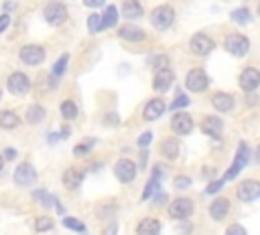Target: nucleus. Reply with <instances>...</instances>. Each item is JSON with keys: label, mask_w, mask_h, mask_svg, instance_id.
<instances>
[{"label": "nucleus", "mask_w": 260, "mask_h": 235, "mask_svg": "<svg viewBox=\"0 0 260 235\" xmlns=\"http://www.w3.org/2000/svg\"><path fill=\"white\" fill-rule=\"evenodd\" d=\"M87 28H89L91 34L104 30V16H102V14H89V18H87Z\"/></svg>", "instance_id": "nucleus-29"}, {"label": "nucleus", "mask_w": 260, "mask_h": 235, "mask_svg": "<svg viewBox=\"0 0 260 235\" xmlns=\"http://www.w3.org/2000/svg\"><path fill=\"white\" fill-rule=\"evenodd\" d=\"M191 103V99L185 95V93H179L177 97H175V101L171 103V109H181V107H187Z\"/></svg>", "instance_id": "nucleus-36"}, {"label": "nucleus", "mask_w": 260, "mask_h": 235, "mask_svg": "<svg viewBox=\"0 0 260 235\" xmlns=\"http://www.w3.org/2000/svg\"><path fill=\"white\" fill-rule=\"evenodd\" d=\"M238 199L244 201V203H250V201H256L260 199V180H254V178H248L244 182L238 184Z\"/></svg>", "instance_id": "nucleus-7"}, {"label": "nucleus", "mask_w": 260, "mask_h": 235, "mask_svg": "<svg viewBox=\"0 0 260 235\" xmlns=\"http://www.w3.org/2000/svg\"><path fill=\"white\" fill-rule=\"evenodd\" d=\"M59 136H61V138H69V128H61Z\"/></svg>", "instance_id": "nucleus-49"}, {"label": "nucleus", "mask_w": 260, "mask_h": 235, "mask_svg": "<svg viewBox=\"0 0 260 235\" xmlns=\"http://www.w3.org/2000/svg\"><path fill=\"white\" fill-rule=\"evenodd\" d=\"M67 63H69V55L65 53V55H61L59 59H57V63L53 65V77H61L63 73H65V69H67Z\"/></svg>", "instance_id": "nucleus-33"}, {"label": "nucleus", "mask_w": 260, "mask_h": 235, "mask_svg": "<svg viewBox=\"0 0 260 235\" xmlns=\"http://www.w3.org/2000/svg\"><path fill=\"white\" fill-rule=\"evenodd\" d=\"M189 186H191V178H189V176H177V178H175V188L185 190V188H189Z\"/></svg>", "instance_id": "nucleus-39"}, {"label": "nucleus", "mask_w": 260, "mask_h": 235, "mask_svg": "<svg viewBox=\"0 0 260 235\" xmlns=\"http://www.w3.org/2000/svg\"><path fill=\"white\" fill-rule=\"evenodd\" d=\"M189 47H191V51H193L195 55H201V57H203V55H209V53L215 49V43H213V38H209L207 34L197 32V34H193Z\"/></svg>", "instance_id": "nucleus-11"}, {"label": "nucleus", "mask_w": 260, "mask_h": 235, "mask_svg": "<svg viewBox=\"0 0 260 235\" xmlns=\"http://www.w3.org/2000/svg\"><path fill=\"white\" fill-rule=\"evenodd\" d=\"M258 14H260V6H258Z\"/></svg>", "instance_id": "nucleus-53"}, {"label": "nucleus", "mask_w": 260, "mask_h": 235, "mask_svg": "<svg viewBox=\"0 0 260 235\" xmlns=\"http://www.w3.org/2000/svg\"><path fill=\"white\" fill-rule=\"evenodd\" d=\"M114 174H116V178L120 180V182H132L134 180V176H136V164L130 160V158H120L118 162H116V166H114Z\"/></svg>", "instance_id": "nucleus-8"}, {"label": "nucleus", "mask_w": 260, "mask_h": 235, "mask_svg": "<svg viewBox=\"0 0 260 235\" xmlns=\"http://www.w3.org/2000/svg\"><path fill=\"white\" fill-rule=\"evenodd\" d=\"M35 180H37V172H35L32 164L22 162V164L16 166V170H14V182L18 186H30Z\"/></svg>", "instance_id": "nucleus-13"}, {"label": "nucleus", "mask_w": 260, "mask_h": 235, "mask_svg": "<svg viewBox=\"0 0 260 235\" xmlns=\"http://www.w3.org/2000/svg\"><path fill=\"white\" fill-rule=\"evenodd\" d=\"M260 85V71L256 67H246L240 73V87L244 91H256Z\"/></svg>", "instance_id": "nucleus-14"}, {"label": "nucleus", "mask_w": 260, "mask_h": 235, "mask_svg": "<svg viewBox=\"0 0 260 235\" xmlns=\"http://www.w3.org/2000/svg\"><path fill=\"white\" fill-rule=\"evenodd\" d=\"M12 6H14V2H10V0H8V2H6V4H4V8H6V10H10V8H12Z\"/></svg>", "instance_id": "nucleus-51"}, {"label": "nucleus", "mask_w": 260, "mask_h": 235, "mask_svg": "<svg viewBox=\"0 0 260 235\" xmlns=\"http://www.w3.org/2000/svg\"><path fill=\"white\" fill-rule=\"evenodd\" d=\"M43 16L49 24L53 26H59L67 20V8L61 4V2H53V4H47L45 10H43Z\"/></svg>", "instance_id": "nucleus-6"}, {"label": "nucleus", "mask_w": 260, "mask_h": 235, "mask_svg": "<svg viewBox=\"0 0 260 235\" xmlns=\"http://www.w3.org/2000/svg\"><path fill=\"white\" fill-rule=\"evenodd\" d=\"M160 229H162V225L158 219L146 217L136 225V235H160Z\"/></svg>", "instance_id": "nucleus-19"}, {"label": "nucleus", "mask_w": 260, "mask_h": 235, "mask_svg": "<svg viewBox=\"0 0 260 235\" xmlns=\"http://www.w3.org/2000/svg\"><path fill=\"white\" fill-rule=\"evenodd\" d=\"M45 109L41 107V105H32V107H28V111H26V120L30 122V124H41L43 120H45Z\"/></svg>", "instance_id": "nucleus-27"}, {"label": "nucleus", "mask_w": 260, "mask_h": 235, "mask_svg": "<svg viewBox=\"0 0 260 235\" xmlns=\"http://www.w3.org/2000/svg\"><path fill=\"white\" fill-rule=\"evenodd\" d=\"M146 160H148V150H144L142 148V152H140V168H146L144 164H146Z\"/></svg>", "instance_id": "nucleus-47"}, {"label": "nucleus", "mask_w": 260, "mask_h": 235, "mask_svg": "<svg viewBox=\"0 0 260 235\" xmlns=\"http://www.w3.org/2000/svg\"><path fill=\"white\" fill-rule=\"evenodd\" d=\"M2 166H4V158L0 156V170H2Z\"/></svg>", "instance_id": "nucleus-52"}, {"label": "nucleus", "mask_w": 260, "mask_h": 235, "mask_svg": "<svg viewBox=\"0 0 260 235\" xmlns=\"http://www.w3.org/2000/svg\"><path fill=\"white\" fill-rule=\"evenodd\" d=\"M18 124H20V120H18V115H16L14 111H8V109L0 111V126H2V128L12 130V128H16Z\"/></svg>", "instance_id": "nucleus-26"}, {"label": "nucleus", "mask_w": 260, "mask_h": 235, "mask_svg": "<svg viewBox=\"0 0 260 235\" xmlns=\"http://www.w3.org/2000/svg\"><path fill=\"white\" fill-rule=\"evenodd\" d=\"M0 99H2V91H0Z\"/></svg>", "instance_id": "nucleus-54"}, {"label": "nucleus", "mask_w": 260, "mask_h": 235, "mask_svg": "<svg viewBox=\"0 0 260 235\" xmlns=\"http://www.w3.org/2000/svg\"><path fill=\"white\" fill-rule=\"evenodd\" d=\"M102 235H118V225H116V223H114V225H108Z\"/></svg>", "instance_id": "nucleus-46"}, {"label": "nucleus", "mask_w": 260, "mask_h": 235, "mask_svg": "<svg viewBox=\"0 0 260 235\" xmlns=\"http://www.w3.org/2000/svg\"><path fill=\"white\" fill-rule=\"evenodd\" d=\"M142 6L138 4V0H124V4H122V14L126 16V18H138V16H142Z\"/></svg>", "instance_id": "nucleus-25"}, {"label": "nucleus", "mask_w": 260, "mask_h": 235, "mask_svg": "<svg viewBox=\"0 0 260 235\" xmlns=\"http://www.w3.org/2000/svg\"><path fill=\"white\" fill-rule=\"evenodd\" d=\"M167 63H169V59H167L165 55H158V57L150 59V65H152L154 69H165V67H167Z\"/></svg>", "instance_id": "nucleus-40"}, {"label": "nucleus", "mask_w": 260, "mask_h": 235, "mask_svg": "<svg viewBox=\"0 0 260 235\" xmlns=\"http://www.w3.org/2000/svg\"><path fill=\"white\" fill-rule=\"evenodd\" d=\"M225 235H248V233H246V229H244L242 225H238V223H234V225H230V227H228V231H225Z\"/></svg>", "instance_id": "nucleus-41"}, {"label": "nucleus", "mask_w": 260, "mask_h": 235, "mask_svg": "<svg viewBox=\"0 0 260 235\" xmlns=\"http://www.w3.org/2000/svg\"><path fill=\"white\" fill-rule=\"evenodd\" d=\"M248 162H250V148L246 146V142H240L238 152H236V156H234V160H232V166L228 168L223 180H234V178L244 170V166H246Z\"/></svg>", "instance_id": "nucleus-1"}, {"label": "nucleus", "mask_w": 260, "mask_h": 235, "mask_svg": "<svg viewBox=\"0 0 260 235\" xmlns=\"http://www.w3.org/2000/svg\"><path fill=\"white\" fill-rule=\"evenodd\" d=\"M171 130H173L175 134H179V136L191 134V130H193V118H191L189 113H185V111L175 113V115L171 118Z\"/></svg>", "instance_id": "nucleus-12"}, {"label": "nucleus", "mask_w": 260, "mask_h": 235, "mask_svg": "<svg viewBox=\"0 0 260 235\" xmlns=\"http://www.w3.org/2000/svg\"><path fill=\"white\" fill-rule=\"evenodd\" d=\"M93 146H95V140L89 138V140H85V142H81V144H77V146L73 148V156H77V158H79V156H87Z\"/></svg>", "instance_id": "nucleus-31"}, {"label": "nucleus", "mask_w": 260, "mask_h": 235, "mask_svg": "<svg viewBox=\"0 0 260 235\" xmlns=\"http://www.w3.org/2000/svg\"><path fill=\"white\" fill-rule=\"evenodd\" d=\"M14 156H16V150H14V148H6V152H4V158H6V160H12Z\"/></svg>", "instance_id": "nucleus-48"}, {"label": "nucleus", "mask_w": 260, "mask_h": 235, "mask_svg": "<svg viewBox=\"0 0 260 235\" xmlns=\"http://www.w3.org/2000/svg\"><path fill=\"white\" fill-rule=\"evenodd\" d=\"M81 180H83V172L77 170V168H67L65 174H63V184L69 190H75L81 184Z\"/></svg>", "instance_id": "nucleus-23"}, {"label": "nucleus", "mask_w": 260, "mask_h": 235, "mask_svg": "<svg viewBox=\"0 0 260 235\" xmlns=\"http://www.w3.org/2000/svg\"><path fill=\"white\" fill-rule=\"evenodd\" d=\"M191 229H193V225H191V223H181V225L177 227V231H179L181 235H189V233H191Z\"/></svg>", "instance_id": "nucleus-43"}, {"label": "nucleus", "mask_w": 260, "mask_h": 235, "mask_svg": "<svg viewBox=\"0 0 260 235\" xmlns=\"http://www.w3.org/2000/svg\"><path fill=\"white\" fill-rule=\"evenodd\" d=\"M104 2H106V0H83V4H85L87 8H100Z\"/></svg>", "instance_id": "nucleus-45"}, {"label": "nucleus", "mask_w": 260, "mask_h": 235, "mask_svg": "<svg viewBox=\"0 0 260 235\" xmlns=\"http://www.w3.org/2000/svg\"><path fill=\"white\" fill-rule=\"evenodd\" d=\"M8 24H10V16L8 14H0V32H4Z\"/></svg>", "instance_id": "nucleus-44"}, {"label": "nucleus", "mask_w": 260, "mask_h": 235, "mask_svg": "<svg viewBox=\"0 0 260 235\" xmlns=\"http://www.w3.org/2000/svg\"><path fill=\"white\" fill-rule=\"evenodd\" d=\"M228 213H230V201L223 199V197H217V199L209 205V215H211V219H215V221L225 219Z\"/></svg>", "instance_id": "nucleus-20"}, {"label": "nucleus", "mask_w": 260, "mask_h": 235, "mask_svg": "<svg viewBox=\"0 0 260 235\" xmlns=\"http://www.w3.org/2000/svg\"><path fill=\"white\" fill-rule=\"evenodd\" d=\"M254 160H256V164L260 166V146L256 148V152H254Z\"/></svg>", "instance_id": "nucleus-50"}, {"label": "nucleus", "mask_w": 260, "mask_h": 235, "mask_svg": "<svg viewBox=\"0 0 260 235\" xmlns=\"http://www.w3.org/2000/svg\"><path fill=\"white\" fill-rule=\"evenodd\" d=\"M223 182H225L223 178H221V180H213V182H209V184L205 186V192H207V194H215V192H219V190L223 188Z\"/></svg>", "instance_id": "nucleus-38"}, {"label": "nucleus", "mask_w": 260, "mask_h": 235, "mask_svg": "<svg viewBox=\"0 0 260 235\" xmlns=\"http://www.w3.org/2000/svg\"><path fill=\"white\" fill-rule=\"evenodd\" d=\"M191 213H193V201H191V199L181 197V199H175V201L169 205V215H171L173 219L183 221V219H187Z\"/></svg>", "instance_id": "nucleus-10"}, {"label": "nucleus", "mask_w": 260, "mask_h": 235, "mask_svg": "<svg viewBox=\"0 0 260 235\" xmlns=\"http://www.w3.org/2000/svg\"><path fill=\"white\" fill-rule=\"evenodd\" d=\"M162 113H165V101H162V99H158V97L150 99V101L144 105V111H142L144 120H148V122L158 120Z\"/></svg>", "instance_id": "nucleus-18"}, {"label": "nucleus", "mask_w": 260, "mask_h": 235, "mask_svg": "<svg viewBox=\"0 0 260 235\" xmlns=\"http://www.w3.org/2000/svg\"><path fill=\"white\" fill-rule=\"evenodd\" d=\"M211 105L219 111V113H225V111H232L234 109V97L225 91H217L211 95Z\"/></svg>", "instance_id": "nucleus-16"}, {"label": "nucleus", "mask_w": 260, "mask_h": 235, "mask_svg": "<svg viewBox=\"0 0 260 235\" xmlns=\"http://www.w3.org/2000/svg\"><path fill=\"white\" fill-rule=\"evenodd\" d=\"M223 45H225V51L234 57H244L250 51V41L244 34H230Z\"/></svg>", "instance_id": "nucleus-4"}, {"label": "nucleus", "mask_w": 260, "mask_h": 235, "mask_svg": "<svg viewBox=\"0 0 260 235\" xmlns=\"http://www.w3.org/2000/svg\"><path fill=\"white\" fill-rule=\"evenodd\" d=\"M230 18H232L234 22H238V24H246V22L252 18V14H250L248 8H236V10L230 12Z\"/></svg>", "instance_id": "nucleus-28"}, {"label": "nucleus", "mask_w": 260, "mask_h": 235, "mask_svg": "<svg viewBox=\"0 0 260 235\" xmlns=\"http://www.w3.org/2000/svg\"><path fill=\"white\" fill-rule=\"evenodd\" d=\"M63 227L69 229V231H75V233H85V225L73 217H65L63 219Z\"/></svg>", "instance_id": "nucleus-35"}, {"label": "nucleus", "mask_w": 260, "mask_h": 235, "mask_svg": "<svg viewBox=\"0 0 260 235\" xmlns=\"http://www.w3.org/2000/svg\"><path fill=\"white\" fill-rule=\"evenodd\" d=\"M118 36L124 38V41H130V43H140V41L146 38L144 30L138 28V26H134V24H126V26H122V28L118 30Z\"/></svg>", "instance_id": "nucleus-21"}, {"label": "nucleus", "mask_w": 260, "mask_h": 235, "mask_svg": "<svg viewBox=\"0 0 260 235\" xmlns=\"http://www.w3.org/2000/svg\"><path fill=\"white\" fill-rule=\"evenodd\" d=\"M102 16H104V28L114 26V24L118 22V10H116V6H108Z\"/></svg>", "instance_id": "nucleus-32"}, {"label": "nucleus", "mask_w": 260, "mask_h": 235, "mask_svg": "<svg viewBox=\"0 0 260 235\" xmlns=\"http://www.w3.org/2000/svg\"><path fill=\"white\" fill-rule=\"evenodd\" d=\"M53 227H55V223L51 217H37V221H35V231H39V233L51 231Z\"/></svg>", "instance_id": "nucleus-34"}, {"label": "nucleus", "mask_w": 260, "mask_h": 235, "mask_svg": "<svg viewBox=\"0 0 260 235\" xmlns=\"http://www.w3.org/2000/svg\"><path fill=\"white\" fill-rule=\"evenodd\" d=\"M150 142H152V132H144V134L138 138V146H140V148H146Z\"/></svg>", "instance_id": "nucleus-42"}, {"label": "nucleus", "mask_w": 260, "mask_h": 235, "mask_svg": "<svg viewBox=\"0 0 260 235\" xmlns=\"http://www.w3.org/2000/svg\"><path fill=\"white\" fill-rule=\"evenodd\" d=\"M61 115H63L65 120H75V118H77V107H75V103H73L71 99L61 101Z\"/></svg>", "instance_id": "nucleus-30"}, {"label": "nucleus", "mask_w": 260, "mask_h": 235, "mask_svg": "<svg viewBox=\"0 0 260 235\" xmlns=\"http://www.w3.org/2000/svg\"><path fill=\"white\" fill-rule=\"evenodd\" d=\"M35 199H39V203H41V205H45V207H51L53 203H57V201H55V197L47 194L45 190H37V192H35Z\"/></svg>", "instance_id": "nucleus-37"}, {"label": "nucleus", "mask_w": 260, "mask_h": 235, "mask_svg": "<svg viewBox=\"0 0 260 235\" xmlns=\"http://www.w3.org/2000/svg\"><path fill=\"white\" fill-rule=\"evenodd\" d=\"M20 61L24 65H41L45 61V49L39 45H24L20 49Z\"/></svg>", "instance_id": "nucleus-9"}, {"label": "nucleus", "mask_w": 260, "mask_h": 235, "mask_svg": "<svg viewBox=\"0 0 260 235\" xmlns=\"http://www.w3.org/2000/svg\"><path fill=\"white\" fill-rule=\"evenodd\" d=\"M173 81H175V73H173L169 67H165V69H158V71H156V75H154V79H152V87H154V91L165 93V91L171 89Z\"/></svg>", "instance_id": "nucleus-15"}, {"label": "nucleus", "mask_w": 260, "mask_h": 235, "mask_svg": "<svg viewBox=\"0 0 260 235\" xmlns=\"http://www.w3.org/2000/svg\"><path fill=\"white\" fill-rule=\"evenodd\" d=\"M179 150H181V146H179V140H177V138H167V140L160 144V152H162V156H167L169 160H175V158L179 156Z\"/></svg>", "instance_id": "nucleus-24"}, {"label": "nucleus", "mask_w": 260, "mask_h": 235, "mask_svg": "<svg viewBox=\"0 0 260 235\" xmlns=\"http://www.w3.org/2000/svg\"><path fill=\"white\" fill-rule=\"evenodd\" d=\"M175 20V10L169 6V4H162V6H156L152 12H150V24L156 28V30H167Z\"/></svg>", "instance_id": "nucleus-2"}, {"label": "nucleus", "mask_w": 260, "mask_h": 235, "mask_svg": "<svg viewBox=\"0 0 260 235\" xmlns=\"http://www.w3.org/2000/svg\"><path fill=\"white\" fill-rule=\"evenodd\" d=\"M6 87H8V91L14 93V95H24V93H28V89H30V79H28L24 73L16 71V73H10V75H8Z\"/></svg>", "instance_id": "nucleus-5"}, {"label": "nucleus", "mask_w": 260, "mask_h": 235, "mask_svg": "<svg viewBox=\"0 0 260 235\" xmlns=\"http://www.w3.org/2000/svg\"><path fill=\"white\" fill-rule=\"evenodd\" d=\"M160 176H162V168H160V164H156V166H154V170H152V176H150L148 184H146V186H144V190H142V201L150 199V197L158 190V186H160Z\"/></svg>", "instance_id": "nucleus-22"}, {"label": "nucleus", "mask_w": 260, "mask_h": 235, "mask_svg": "<svg viewBox=\"0 0 260 235\" xmlns=\"http://www.w3.org/2000/svg\"><path fill=\"white\" fill-rule=\"evenodd\" d=\"M221 130H223L221 118H215V115L203 118V122H201V132H203V134H207V136H211V138H219Z\"/></svg>", "instance_id": "nucleus-17"}, {"label": "nucleus", "mask_w": 260, "mask_h": 235, "mask_svg": "<svg viewBox=\"0 0 260 235\" xmlns=\"http://www.w3.org/2000/svg\"><path fill=\"white\" fill-rule=\"evenodd\" d=\"M185 85H187L189 91L201 93V91L207 89V85H209V77L205 75L203 69L197 67V69H191V71L187 73V77H185Z\"/></svg>", "instance_id": "nucleus-3"}]
</instances>
